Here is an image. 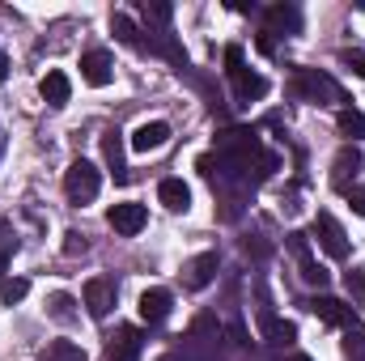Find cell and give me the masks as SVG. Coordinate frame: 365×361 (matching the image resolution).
Segmentation results:
<instances>
[{"instance_id": "cell-10", "label": "cell", "mask_w": 365, "mask_h": 361, "mask_svg": "<svg viewBox=\"0 0 365 361\" xmlns=\"http://www.w3.org/2000/svg\"><path fill=\"white\" fill-rule=\"evenodd\" d=\"M140 353H145L140 327H119V336H115L110 349H106V361H140Z\"/></svg>"}, {"instance_id": "cell-17", "label": "cell", "mask_w": 365, "mask_h": 361, "mask_svg": "<svg viewBox=\"0 0 365 361\" xmlns=\"http://www.w3.org/2000/svg\"><path fill=\"white\" fill-rule=\"evenodd\" d=\"M259 323H264V340L268 345H293L297 340V327L284 323V319H276L272 310H259Z\"/></svg>"}, {"instance_id": "cell-31", "label": "cell", "mask_w": 365, "mask_h": 361, "mask_svg": "<svg viewBox=\"0 0 365 361\" xmlns=\"http://www.w3.org/2000/svg\"><path fill=\"white\" fill-rule=\"evenodd\" d=\"M4 77H9V56L0 51V86H4Z\"/></svg>"}, {"instance_id": "cell-16", "label": "cell", "mask_w": 365, "mask_h": 361, "mask_svg": "<svg viewBox=\"0 0 365 361\" xmlns=\"http://www.w3.org/2000/svg\"><path fill=\"white\" fill-rule=\"evenodd\" d=\"M110 34H115L123 47H132V51H145V34H140V26H136L128 13H115V17H110Z\"/></svg>"}, {"instance_id": "cell-2", "label": "cell", "mask_w": 365, "mask_h": 361, "mask_svg": "<svg viewBox=\"0 0 365 361\" xmlns=\"http://www.w3.org/2000/svg\"><path fill=\"white\" fill-rule=\"evenodd\" d=\"M225 73H230V86H234L238 102H259L268 93V77H259L242 64V47H225Z\"/></svg>"}, {"instance_id": "cell-20", "label": "cell", "mask_w": 365, "mask_h": 361, "mask_svg": "<svg viewBox=\"0 0 365 361\" xmlns=\"http://www.w3.org/2000/svg\"><path fill=\"white\" fill-rule=\"evenodd\" d=\"M102 158H106V166L115 171V179H119V183L128 179V171H123V141H119V132L102 136Z\"/></svg>"}, {"instance_id": "cell-6", "label": "cell", "mask_w": 365, "mask_h": 361, "mask_svg": "<svg viewBox=\"0 0 365 361\" xmlns=\"http://www.w3.org/2000/svg\"><path fill=\"white\" fill-rule=\"evenodd\" d=\"M310 310L327 323V327H357V310L353 306H344L340 298H327V293H319V298H310Z\"/></svg>"}, {"instance_id": "cell-4", "label": "cell", "mask_w": 365, "mask_h": 361, "mask_svg": "<svg viewBox=\"0 0 365 361\" xmlns=\"http://www.w3.org/2000/svg\"><path fill=\"white\" fill-rule=\"evenodd\" d=\"M310 234H314V243H319L331 260H349V234H344V225H340L331 213H314Z\"/></svg>"}, {"instance_id": "cell-30", "label": "cell", "mask_w": 365, "mask_h": 361, "mask_svg": "<svg viewBox=\"0 0 365 361\" xmlns=\"http://www.w3.org/2000/svg\"><path fill=\"white\" fill-rule=\"evenodd\" d=\"M344 285H349V293H365V264H357V268L349 272Z\"/></svg>"}, {"instance_id": "cell-25", "label": "cell", "mask_w": 365, "mask_h": 361, "mask_svg": "<svg viewBox=\"0 0 365 361\" xmlns=\"http://www.w3.org/2000/svg\"><path fill=\"white\" fill-rule=\"evenodd\" d=\"M47 310H51V319H60V323H68V319H73V298H68V293H56Z\"/></svg>"}, {"instance_id": "cell-3", "label": "cell", "mask_w": 365, "mask_h": 361, "mask_svg": "<svg viewBox=\"0 0 365 361\" xmlns=\"http://www.w3.org/2000/svg\"><path fill=\"white\" fill-rule=\"evenodd\" d=\"M98 187H102V171L86 162V158H77L68 171H64V195L73 200V204H90L93 195H98Z\"/></svg>"}, {"instance_id": "cell-32", "label": "cell", "mask_w": 365, "mask_h": 361, "mask_svg": "<svg viewBox=\"0 0 365 361\" xmlns=\"http://www.w3.org/2000/svg\"><path fill=\"white\" fill-rule=\"evenodd\" d=\"M293 361H314V357H306V353H297V357H293Z\"/></svg>"}, {"instance_id": "cell-12", "label": "cell", "mask_w": 365, "mask_h": 361, "mask_svg": "<svg viewBox=\"0 0 365 361\" xmlns=\"http://www.w3.org/2000/svg\"><path fill=\"white\" fill-rule=\"evenodd\" d=\"M166 141H170V123H162V119L140 123V128L132 132V149H136V153H153V149H162Z\"/></svg>"}, {"instance_id": "cell-13", "label": "cell", "mask_w": 365, "mask_h": 361, "mask_svg": "<svg viewBox=\"0 0 365 361\" xmlns=\"http://www.w3.org/2000/svg\"><path fill=\"white\" fill-rule=\"evenodd\" d=\"M170 306H175L170 289H145V293H140V319H145V323H162V319L170 315Z\"/></svg>"}, {"instance_id": "cell-1", "label": "cell", "mask_w": 365, "mask_h": 361, "mask_svg": "<svg viewBox=\"0 0 365 361\" xmlns=\"http://www.w3.org/2000/svg\"><path fill=\"white\" fill-rule=\"evenodd\" d=\"M293 93H297L302 102H314V106H336V102H344V90H340L327 73H319V68H297V73H293Z\"/></svg>"}, {"instance_id": "cell-24", "label": "cell", "mask_w": 365, "mask_h": 361, "mask_svg": "<svg viewBox=\"0 0 365 361\" xmlns=\"http://www.w3.org/2000/svg\"><path fill=\"white\" fill-rule=\"evenodd\" d=\"M344 357H349V361H365V332L353 327V332L344 336Z\"/></svg>"}, {"instance_id": "cell-29", "label": "cell", "mask_w": 365, "mask_h": 361, "mask_svg": "<svg viewBox=\"0 0 365 361\" xmlns=\"http://www.w3.org/2000/svg\"><path fill=\"white\" fill-rule=\"evenodd\" d=\"M349 208H353L357 217H365V183H357V187H349Z\"/></svg>"}, {"instance_id": "cell-8", "label": "cell", "mask_w": 365, "mask_h": 361, "mask_svg": "<svg viewBox=\"0 0 365 361\" xmlns=\"http://www.w3.org/2000/svg\"><path fill=\"white\" fill-rule=\"evenodd\" d=\"M289 247H293V255H297V268H302V280L306 285H319V289H327V268L310 255V247H306V234H289Z\"/></svg>"}, {"instance_id": "cell-14", "label": "cell", "mask_w": 365, "mask_h": 361, "mask_svg": "<svg viewBox=\"0 0 365 361\" xmlns=\"http://www.w3.org/2000/svg\"><path fill=\"white\" fill-rule=\"evenodd\" d=\"M158 200H162L170 213H187V208H191V191H187L182 179H162L158 183Z\"/></svg>"}, {"instance_id": "cell-27", "label": "cell", "mask_w": 365, "mask_h": 361, "mask_svg": "<svg viewBox=\"0 0 365 361\" xmlns=\"http://www.w3.org/2000/svg\"><path fill=\"white\" fill-rule=\"evenodd\" d=\"M340 60H344V64H349V68L365 81V51H353V47H349V51H340Z\"/></svg>"}, {"instance_id": "cell-23", "label": "cell", "mask_w": 365, "mask_h": 361, "mask_svg": "<svg viewBox=\"0 0 365 361\" xmlns=\"http://www.w3.org/2000/svg\"><path fill=\"white\" fill-rule=\"evenodd\" d=\"M26 293H30V280H21V276H13V280H4V285H0V298H4V306L21 302Z\"/></svg>"}, {"instance_id": "cell-21", "label": "cell", "mask_w": 365, "mask_h": 361, "mask_svg": "<svg viewBox=\"0 0 365 361\" xmlns=\"http://www.w3.org/2000/svg\"><path fill=\"white\" fill-rule=\"evenodd\" d=\"M38 361H86V349L81 345H73V340H51L47 349H43V357Z\"/></svg>"}, {"instance_id": "cell-7", "label": "cell", "mask_w": 365, "mask_h": 361, "mask_svg": "<svg viewBox=\"0 0 365 361\" xmlns=\"http://www.w3.org/2000/svg\"><path fill=\"white\" fill-rule=\"evenodd\" d=\"M81 298H86V310H90L93 319H106L110 306H115V280L110 276H93V280H86Z\"/></svg>"}, {"instance_id": "cell-18", "label": "cell", "mask_w": 365, "mask_h": 361, "mask_svg": "<svg viewBox=\"0 0 365 361\" xmlns=\"http://www.w3.org/2000/svg\"><path fill=\"white\" fill-rule=\"evenodd\" d=\"M43 98H47L51 106H64V102L73 98V81H68L60 68H51V73L43 77Z\"/></svg>"}, {"instance_id": "cell-19", "label": "cell", "mask_w": 365, "mask_h": 361, "mask_svg": "<svg viewBox=\"0 0 365 361\" xmlns=\"http://www.w3.org/2000/svg\"><path fill=\"white\" fill-rule=\"evenodd\" d=\"M361 166V153L349 145V149H340V158H336V166H331V183L340 187V191H349V175Z\"/></svg>"}, {"instance_id": "cell-5", "label": "cell", "mask_w": 365, "mask_h": 361, "mask_svg": "<svg viewBox=\"0 0 365 361\" xmlns=\"http://www.w3.org/2000/svg\"><path fill=\"white\" fill-rule=\"evenodd\" d=\"M106 221H110V230L115 234H140L145 225H149V213H145V204H136V200H123V204H115L110 213H106Z\"/></svg>"}, {"instance_id": "cell-28", "label": "cell", "mask_w": 365, "mask_h": 361, "mask_svg": "<svg viewBox=\"0 0 365 361\" xmlns=\"http://www.w3.org/2000/svg\"><path fill=\"white\" fill-rule=\"evenodd\" d=\"M64 238H68V243H64V255H68V260H73V255H81V251H86V234H77V230H68V234H64Z\"/></svg>"}, {"instance_id": "cell-11", "label": "cell", "mask_w": 365, "mask_h": 361, "mask_svg": "<svg viewBox=\"0 0 365 361\" xmlns=\"http://www.w3.org/2000/svg\"><path fill=\"white\" fill-rule=\"evenodd\" d=\"M217 251H204V255H195L187 268H182V280H187V289H208L212 285V276H217Z\"/></svg>"}, {"instance_id": "cell-33", "label": "cell", "mask_w": 365, "mask_h": 361, "mask_svg": "<svg viewBox=\"0 0 365 361\" xmlns=\"http://www.w3.org/2000/svg\"><path fill=\"white\" fill-rule=\"evenodd\" d=\"M0 285H4V260H0Z\"/></svg>"}, {"instance_id": "cell-9", "label": "cell", "mask_w": 365, "mask_h": 361, "mask_svg": "<svg viewBox=\"0 0 365 361\" xmlns=\"http://www.w3.org/2000/svg\"><path fill=\"white\" fill-rule=\"evenodd\" d=\"M81 77H86V86H110V77H115V60H110V51H102V47H93L81 56Z\"/></svg>"}, {"instance_id": "cell-15", "label": "cell", "mask_w": 365, "mask_h": 361, "mask_svg": "<svg viewBox=\"0 0 365 361\" xmlns=\"http://www.w3.org/2000/svg\"><path fill=\"white\" fill-rule=\"evenodd\" d=\"M302 30V13L293 4H272L268 9V34H297Z\"/></svg>"}, {"instance_id": "cell-34", "label": "cell", "mask_w": 365, "mask_h": 361, "mask_svg": "<svg viewBox=\"0 0 365 361\" xmlns=\"http://www.w3.org/2000/svg\"><path fill=\"white\" fill-rule=\"evenodd\" d=\"M0 153H4V132H0Z\"/></svg>"}, {"instance_id": "cell-22", "label": "cell", "mask_w": 365, "mask_h": 361, "mask_svg": "<svg viewBox=\"0 0 365 361\" xmlns=\"http://www.w3.org/2000/svg\"><path fill=\"white\" fill-rule=\"evenodd\" d=\"M336 123H340V136H349V141H361L365 136V115L357 111V106H344Z\"/></svg>"}, {"instance_id": "cell-26", "label": "cell", "mask_w": 365, "mask_h": 361, "mask_svg": "<svg viewBox=\"0 0 365 361\" xmlns=\"http://www.w3.org/2000/svg\"><path fill=\"white\" fill-rule=\"evenodd\" d=\"M140 13H145V21H158V26H166L175 9H170V4H149V0H145V4H140Z\"/></svg>"}]
</instances>
